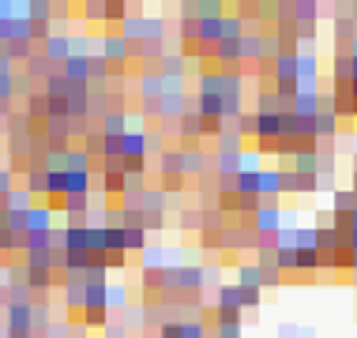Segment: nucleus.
I'll return each instance as SVG.
<instances>
[{"label":"nucleus","instance_id":"1","mask_svg":"<svg viewBox=\"0 0 357 338\" xmlns=\"http://www.w3.org/2000/svg\"><path fill=\"white\" fill-rule=\"evenodd\" d=\"M248 222H252L248 229H252L256 237H275L278 229H282L286 215H282V207H278V203H259V210Z\"/></svg>","mask_w":357,"mask_h":338},{"label":"nucleus","instance_id":"2","mask_svg":"<svg viewBox=\"0 0 357 338\" xmlns=\"http://www.w3.org/2000/svg\"><path fill=\"white\" fill-rule=\"evenodd\" d=\"M297 91H320V56H316V49L297 53Z\"/></svg>","mask_w":357,"mask_h":338},{"label":"nucleus","instance_id":"3","mask_svg":"<svg viewBox=\"0 0 357 338\" xmlns=\"http://www.w3.org/2000/svg\"><path fill=\"white\" fill-rule=\"evenodd\" d=\"M98 56H102V61L109 64V68H113V64H128V61H136V45L124 42V38H117V34H109V38L102 42Z\"/></svg>","mask_w":357,"mask_h":338},{"label":"nucleus","instance_id":"4","mask_svg":"<svg viewBox=\"0 0 357 338\" xmlns=\"http://www.w3.org/2000/svg\"><path fill=\"white\" fill-rule=\"evenodd\" d=\"M42 56H45L53 68H61V64L72 56V38H68V34H50V38L42 42Z\"/></svg>","mask_w":357,"mask_h":338},{"label":"nucleus","instance_id":"5","mask_svg":"<svg viewBox=\"0 0 357 338\" xmlns=\"http://www.w3.org/2000/svg\"><path fill=\"white\" fill-rule=\"evenodd\" d=\"M207 151H199V147H181V173L185 177H204V169H207Z\"/></svg>","mask_w":357,"mask_h":338},{"label":"nucleus","instance_id":"6","mask_svg":"<svg viewBox=\"0 0 357 338\" xmlns=\"http://www.w3.org/2000/svg\"><path fill=\"white\" fill-rule=\"evenodd\" d=\"M271 72H275V86L297 83V53H278L271 61Z\"/></svg>","mask_w":357,"mask_h":338},{"label":"nucleus","instance_id":"7","mask_svg":"<svg viewBox=\"0 0 357 338\" xmlns=\"http://www.w3.org/2000/svg\"><path fill=\"white\" fill-rule=\"evenodd\" d=\"M169 210V196L162 188H143L139 192V215H166Z\"/></svg>","mask_w":357,"mask_h":338},{"label":"nucleus","instance_id":"8","mask_svg":"<svg viewBox=\"0 0 357 338\" xmlns=\"http://www.w3.org/2000/svg\"><path fill=\"white\" fill-rule=\"evenodd\" d=\"M61 75L68 83H91V56H68V61L61 64Z\"/></svg>","mask_w":357,"mask_h":338},{"label":"nucleus","instance_id":"9","mask_svg":"<svg viewBox=\"0 0 357 338\" xmlns=\"http://www.w3.org/2000/svg\"><path fill=\"white\" fill-rule=\"evenodd\" d=\"M53 210L45 207V203H34L31 210H26V233H50L53 229Z\"/></svg>","mask_w":357,"mask_h":338},{"label":"nucleus","instance_id":"10","mask_svg":"<svg viewBox=\"0 0 357 338\" xmlns=\"http://www.w3.org/2000/svg\"><path fill=\"white\" fill-rule=\"evenodd\" d=\"M282 196V169H259V199L275 203Z\"/></svg>","mask_w":357,"mask_h":338},{"label":"nucleus","instance_id":"11","mask_svg":"<svg viewBox=\"0 0 357 338\" xmlns=\"http://www.w3.org/2000/svg\"><path fill=\"white\" fill-rule=\"evenodd\" d=\"M162 91H166V79L158 75V68H143V75H139V98L158 102Z\"/></svg>","mask_w":357,"mask_h":338},{"label":"nucleus","instance_id":"12","mask_svg":"<svg viewBox=\"0 0 357 338\" xmlns=\"http://www.w3.org/2000/svg\"><path fill=\"white\" fill-rule=\"evenodd\" d=\"M294 117H316L320 113V91H297V98L289 102Z\"/></svg>","mask_w":357,"mask_h":338},{"label":"nucleus","instance_id":"13","mask_svg":"<svg viewBox=\"0 0 357 338\" xmlns=\"http://www.w3.org/2000/svg\"><path fill=\"white\" fill-rule=\"evenodd\" d=\"M215 316L222 312H241V293H237V286H218L215 289V308H211Z\"/></svg>","mask_w":357,"mask_h":338},{"label":"nucleus","instance_id":"14","mask_svg":"<svg viewBox=\"0 0 357 338\" xmlns=\"http://www.w3.org/2000/svg\"><path fill=\"white\" fill-rule=\"evenodd\" d=\"M177 132H181V139H185V147H196V139H199V117H196V109H192V105L181 113Z\"/></svg>","mask_w":357,"mask_h":338},{"label":"nucleus","instance_id":"15","mask_svg":"<svg viewBox=\"0 0 357 338\" xmlns=\"http://www.w3.org/2000/svg\"><path fill=\"white\" fill-rule=\"evenodd\" d=\"M289 162L294 166H286V169H294V173H320V154H316V147H301Z\"/></svg>","mask_w":357,"mask_h":338},{"label":"nucleus","instance_id":"16","mask_svg":"<svg viewBox=\"0 0 357 338\" xmlns=\"http://www.w3.org/2000/svg\"><path fill=\"white\" fill-rule=\"evenodd\" d=\"M128 113H124V109H109V113H105V117H102V124H98V132L102 135H124V132H128Z\"/></svg>","mask_w":357,"mask_h":338},{"label":"nucleus","instance_id":"17","mask_svg":"<svg viewBox=\"0 0 357 338\" xmlns=\"http://www.w3.org/2000/svg\"><path fill=\"white\" fill-rule=\"evenodd\" d=\"M289 19H294V23H316V19H320V4H316V0H294V4H289Z\"/></svg>","mask_w":357,"mask_h":338},{"label":"nucleus","instance_id":"18","mask_svg":"<svg viewBox=\"0 0 357 338\" xmlns=\"http://www.w3.org/2000/svg\"><path fill=\"white\" fill-rule=\"evenodd\" d=\"M26 192L38 199V196H50V173H45L42 166H31L26 169Z\"/></svg>","mask_w":357,"mask_h":338},{"label":"nucleus","instance_id":"19","mask_svg":"<svg viewBox=\"0 0 357 338\" xmlns=\"http://www.w3.org/2000/svg\"><path fill=\"white\" fill-rule=\"evenodd\" d=\"M117 38H124V42H132V45H139V42H143V15H124Z\"/></svg>","mask_w":357,"mask_h":338},{"label":"nucleus","instance_id":"20","mask_svg":"<svg viewBox=\"0 0 357 338\" xmlns=\"http://www.w3.org/2000/svg\"><path fill=\"white\" fill-rule=\"evenodd\" d=\"M335 135H339V117L327 113V109H320V113H316V143H320V139H335Z\"/></svg>","mask_w":357,"mask_h":338},{"label":"nucleus","instance_id":"21","mask_svg":"<svg viewBox=\"0 0 357 338\" xmlns=\"http://www.w3.org/2000/svg\"><path fill=\"white\" fill-rule=\"evenodd\" d=\"M166 248H162V245H147V248H143V252H139V267L143 270H162V267H166Z\"/></svg>","mask_w":357,"mask_h":338},{"label":"nucleus","instance_id":"22","mask_svg":"<svg viewBox=\"0 0 357 338\" xmlns=\"http://www.w3.org/2000/svg\"><path fill=\"white\" fill-rule=\"evenodd\" d=\"M64 173H91V158L83 147H68L64 151Z\"/></svg>","mask_w":357,"mask_h":338},{"label":"nucleus","instance_id":"23","mask_svg":"<svg viewBox=\"0 0 357 338\" xmlns=\"http://www.w3.org/2000/svg\"><path fill=\"white\" fill-rule=\"evenodd\" d=\"M143 42H166V15H143Z\"/></svg>","mask_w":357,"mask_h":338},{"label":"nucleus","instance_id":"24","mask_svg":"<svg viewBox=\"0 0 357 338\" xmlns=\"http://www.w3.org/2000/svg\"><path fill=\"white\" fill-rule=\"evenodd\" d=\"M121 158H147L143 154V132H124L121 135Z\"/></svg>","mask_w":357,"mask_h":338},{"label":"nucleus","instance_id":"25","mask_svg":"<svg viewBox=\"0 0 357 338\" xmlns=\"http://www.w3.org/2000/svg\"><path fill=\"white\" fill-rule=\"evenodd\" d=\"M237 289H264L256 263H237Z\"/></svg>","mask_w":357,"mask_h":338},{"label":"nucleus","instance_id":"26","mask_svg":"<svg viewBox=\"0 0 357 338\" xmlns=\"http://www.w3.org/2000/svg\"><path fill=\"white\" fill-rule=\"evenodd\" d=\"M331 83H350V56H346V49H335L331 56Z\"/></svg>","mask_w":357,"mask_h":338},{"label":"nucleus","instance_id":"27","mask_svg":"<svg viewBox=\"0 0 357 338\" xmlns=\"http://www.w3.org/2000/svg\"><path fill=\"white\" fill-rule=\"evenodd\" d=\"M158 173L162 177H185V173H181V151H162L158 154Z\"/></svg>","mask_w":357,"mask_h":338},{"label":"nucleus","instance_id":"28","mask_svg":"<svg viewBox=\"0 0 357 338\" xmlns=\"http://www.w3.org/2000/svg\"><path fill=\"white\" fill-rule=\"evenodd\" d=\"M275 267L286 275H297V248H275Z\"/></svg>","mask_w":357,"mask_h":338},{"label":"nucleus","instance_id":"29","mask_svg":"<svg viewBox=\"0 0 357 338\" xmlns=\"http://www.w3.org/2000/svg\"><path fill=\"white\" fill-rule=\"evenodd\" d=\"M354 207H357V196L350 188H342V192H335V196H331V215H350Z\"/></svg>","mask_w":357,"mask_h":338},{"label":"nucleus","instance_id":"30","mask_svg":"<svg viewBox=\"0 0 357 338\" xmlns=\"http://www.w3.org/2000/svg\"><path fill=\"white\" fill-rule=\"evenodd\" d=\"M26 121H50V102H45V94H31V102H26Z\"/></svg>","mask_w":357,"mask_h":338},{"label":"nucleus","instance_id":"31","mask_svg":"<svg viewBox=\"0 0 357 338\" xmlns=\"http://www.w3.org/2000/svg\"><path fill=\"white\" fill-rule=\"evenodd\" d=\"M50 286H53V270H34V267H26V289L45 293Z\"/></svg>","mask_w":357,"mask_h":338},{"label":"nucleus","instance_id":"32","mask_svg":"<svg viewBox=\"0 0 357 338\" xmlns=\"http://www.w3.org/2000/svg\"><path fill=\"white\" fill-rule=\"evenodd\" d=\"M226 38H245V19L241 15H222V42H226Z\"/></svg>","mask_w":357,"mask_h":338},{"label":"nucleus","instance_id":"33","mask_svg":"<svg viewBox=\"0 0 357 338\" xmlns=\"http://www.w3.org/2000/svg\"><path fill=\"white\" fill-rule=\"evenodd\" d=\"M83 151H86V158H91V162L102 158V132L98 128H91V132L83 135Z\"/></svg>","mask_w":357,"mask_h":338},{"label":"nucleus","instance_id":"34","mask_svg":"<svg viewBox=\"0 0 357 338\" xmlns=\"http://www.w3.org/2000/svg\"><path fill=\"white\" fill-rule=\"evenodd\" d=\"M83 19H86V23H105V0H86V4H83Z\"/></svg>","mask_w":357,"mask_h":338},{"label":"nucleus","instance_id":"35","mask_svg":"<svg viewBox=\"0 0 357 338\" xmlns=\"http://www.w3.org/2000/svg\"><path fill=\"white\" fill-rule=\"evenodd\" d=\"M166 151V139H162V132H143V154H162Z\"/></svg>","mask_w":357,"mask_h":338},{"label":"nucleus","instance_id":"36","mask_svg":"<svg viewBox=\"0 0 357 338\" xmlns=\"http://www.w3.org/2000/svg\"><path fill=\"white\" fill-rule=\"evenodd\" d=\"M105 305H109V308H128V289H124V286H109V289H105Z\"/></svg>","mask_w":357,"mask_h":338},{"label":"nucleus","instance_id":"37","mask_svg":"<svg viewBox=\"0 0 357 338\" xmlns=\"http://www.w3.org/2000/svg\"><path fill=\"white\" fill-rule=\"evenodd\" d=\"M128 15V4L124 0H105V23H121Z\"/></svg>","mask_w":357,"mask_h":338},{"label":"nucleus","instance_id":"38","mask_svg":"<svg viewBox=\"0 0 357 338\" xmlns=\"http://www.w3.org/2000/svg\"><path fill=\"white\" fill-rule=\"evenodd\" d=\"M64 305L72 312H83V286H64Z\"/></svg>","mask_w":357,"mask_h":338},{"label":"nucleus","instance_id":"39","mask_svg":"<svg viewBox=\"0 0 357 338\" xmlns=\"http://www.w3.org/2000/svg\"><path fill=\"white\" fill-rule=\"evenodd\" d=\"M199 275H204V289L207 286H215V289L222 286V267L218 263H204V267H199Z\"/></svg>","mask_w":357,"mask_h":338},{"label":"nucleus","instance_id":"40","mask_svg":"<svg viewBox=\"0 0 357 338\" xmlns=\"http://www.w3.org/2000/svg\"><path fill=\"white\" fill-rule=\"evenodd\" d=\"M181 229H204V210H185L181 207Z\"/></svg>","mask_w":357,"mask_h":338},{"label":"nucleus","instance_id":"41","mask_svg":"<svg viewBox=\"0 0 357 338\" xmlns=\"http://www.w3.org/2000/svg\"><path fill=\"white\" fill-rule=\"evenodd\" d=\"M241 293V312L245 308H259V301H264V289H237Z\"/></svg>","mask_w":357,"mask_h":338},{"label":"nucleus","instance_id":"42","mask_svg":"<svg viewBox=\"0 0 357 338\" xmlns=\"http://www.w3.org/2000/svg\"><path fill=\"white\" fill-rule=\"evenodd\" d=\"M215 338H245L241 323H215Z\"/></svg>","mask_w":357,"mask_h":338},{"label":"nucleus","instance_id":"43","mask_svg":"<svg viewBox=\"0 0 357 338\" xmlns=\"http://www.w3.org/2000/svg\"><path fill=\"white\" fill-rule=\"evenodd\" d=\"M234 124H237V132L245 135V139H248V135H256V113H241Z\"/></svg>","mask_w":357,"mask_h":338},{"label":"nucleus","instance_id":"44","mask_svg":"<svg viewBox=\"0 0 357 338\" xmlns=\"http://www.w3.org/2000/svg\"><path fill=\"white\" fill-rule=\"evenodd\" d=\"M297 248H316V226H297Z\"/></svg>","mask_w":357,"mask_h":338},{"label":"nucleus","instance_id":"45","mask_svg":"<svg viewBox=\"0 0 357 338\" xmlns=\"http://www.w3.org/2000/svg\"><path fill=\"white\" fill-rule=\"evenodd\" d=\"M166 229V215H143V233H158Z\"/></svg>","mask_w":357,"mask_h":338},{"label":"nucleus","instance_id":"46","mask_svg":"<svg viewBox=\"0 0 357 338\" xmlns=\"http://www.w3.org/2000/svg\"><path fill=\"white\" fill-rule=\"evenodd\" d=\"M12 94H15V79L12 75H0V105L12 102Z\"/></svg>","mask_w":357,"mask_h":338},{"label":"nucleus","instance_id":"47","mask_svg":"<svg viewBox=\"0 0 357 338\" xmlns=\"http://www.w3.org/2000/svg\"><path fill=\"white\" fill-rule=\"evenodd\" d=\"M139 113H143V117H154V121H158V102L143 98V102H139Z\"/></svg>","mask_w":357,"mask_h":338},{"label":"nucleus","instance_id":"48","mask_svg":"<svg viewBox=\"0 0 357 338\" xmlns=\"http://www.w3.org/2000/svg\"><path fill=\"white\" fill-rule=\"evenodd\" d=\"M12 192V169H0V199Z\"/></svg>","mask_w":357,"mask_h":338},{"label":"nucleus","instance_id":"49","mask_svg":"<svg viewBox=\"0 0 357 338\" xmlns=\"http://www.w3.org/2000/svg\"><path fill=\"white\" fill-rule=\"evenodd\" d=\"M158 338H181V323H166L158 331Z\"/></svg>","mask_w":357,"mask_h":338},{"label":"nucleus","instance_id":"50","mask_svg":"<svg viewBox=\"0 0 357 338\" xmlns=\"http://www.w3.org/2000/svg\"><path fill=\"white\" fill-rule=\"evenodd\" d=\"M350 229H357V207L350 210Z\"/></svg>","mask_w":357,"mask_h":338},{"label":"nucleus","instance_id":"51","mask_svg":"<svg viewBox=\"0 0 357 338\" xmlns=\"http://www.w3.org/2000/svg\"><path fill=\"white\" fill-rule=\"evenodd\" d=\"M350 270H354V275H357V252H350Z\"/></svg>","mask_w":357,"mask_h":338}]
</instances>
